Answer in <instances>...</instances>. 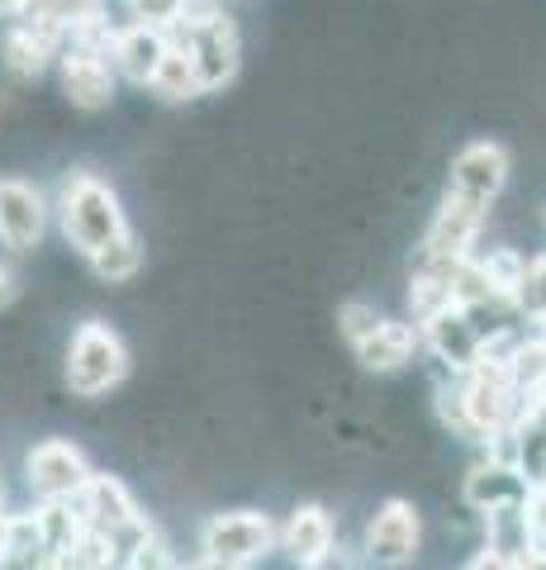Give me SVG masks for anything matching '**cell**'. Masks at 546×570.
Wrapping results in <instances>:
<instances>
[{"label":"cell","mask_w":546,"mask_h":570,"mask_svg":"<svg viewBox=\"0 0 546 570\" xmlns=\"http://www.w3.org/2000/svg\"><path fill=\"white\" fill-rule=\"evenodd\" d=\"M176 48H186L200 67V81L205 91H219V86L234 81L238 58H242V43H238V29L234 20L219 10V6H200L190 10L181 24H176Z\"/></svg>","instance_id":"obj_3"},{"label":"cell","mask_w":546,"mask_h":570,"mask_svg":"<svg viewBox=\"0 0 546 570\" xmlns=\"http://www.w3.org/2000/svg\"><path fill=\"white\" fill-rule=\"evenodd\" d=\"M143 266H148V247L138 234H125L119 243H110L105 253L91 257V272L100 285H129V281H138Z\"/></svg>","instance_id":"obj_21"},{"label":"cell","mask_w":546,"mask_h":570,"mask_svg":"<svg viewBox=\"0 0 546 570\" xmlns=\"http://www.w3.org/2000/svg\"><path fill=\"white\" fill-rule=\"evenodd\" d=\"M58 81H62V96H67V105H72V110L96 115V110H110V105H115V81H119V71L110 67V58H100V52L62 48V58H58Z\"/></svg>","instance_id":"obj_11"},{"label":"cell","mask_w":546,"mask_h":570,"mask_svg":"<svg viewBox=\"0 0 546 570\" xmlns=\"http://www.w3.org/2000/svg\"><path fill=\"white\" fill-rule=\"evenodd\" d=\"M280 547L299 561V570H314L319 561L332 557V547H338V523H332V513L324 504H299L290 513L286 532H280Z\"/></svg>","instance_id":"obj_17"},{"label":"cell","mask_w":546,"mask_h":570,"mask_svg":"<svg viewBox=\"0 0 546 570\" xmlns=\"http://www.w3.org/2000/svg\"><path fill=\"white\" fill-rule=\"evenodd\" d=\"M423 547V513L414 499L404 494H390L380 499L376 513L366 519V532H361V557L371 570H399L418 557Z\"/></svg>","instance_id":"obj_5"},{"label":"cell","mask_w":546,"mask_h":570,"mask_svg":"<svg viewBox=\"0 0 546 570\" xmlns=\"http://www.w3.org/2000/svg\"><path fill=\"white\" fill-rule=\"evenodd\" d=\"M508 186V148L499 138H470L461 153L451 157L447 171V190L461 195V200L489 209Z\"/></svg>","instance_id":"obj_8"},{"label":"cell","mask_w":546,"mask_h":570,"mask_svg":"<svg viewBox=\"0 0 546 570\" xmlns=\"http://www.w3.org/2000/svg\"><path fill=\"white\" fill-rule=\"evenodd\" d=\"M167 52H171V33L152 29V24H125L110 48V67L133 86H152V77L167 62Z\"/></svg>","instance_id":"obj_15"},{"label":"cell","mask_w":546,"mask_h":570,"mask_svg":"<svg viewBox=\"0 0 546 570\" xmlns=\"http://www.w3.org/2000/svg\"><path fill=\"white\" fill-rule=\"evenodd\" d=\"M518 570H546V547H537V551H533V557H527V561H523Z\"/></svg>","instance_id":"obj_26"},{"label":"cell","mask_w":546,"mask_h":570,"mask_svg":"<svg viewBox=\"0 0 546 570\" xmlns=\"http://www.w3.org/2000/svg\"><path fill=\"white\" fill-rule=\"evenodd\" d=\"M125 6L133 14V24H152L162 33H171L190 14V0H125Z\"/></svg>","instance_id":"obj_22"},{"label":"cell","mask_w":546,"mask_h":570,"mask_svg":"<svg viewBox=\"0 0 546 570\" xmlns=\"http://www.w3.org/2000/svg\"><path fill=\"white\" fill-rule=\"evenodd\" d=\"M461 570H466V566H461Z\"/></svg>","instance_id":"obj_28"},{"label":"cell","mask_w":546,"mask_h":570,"mask_svg":"<svg viewBox=\"0 0 546 570\" xmlns=\"http://www.w3.org/2000/svg\"><path fill=\"white\" fill-rule=\"evenodd\" d=\"M77 504H81V513H77L81 528H91L96 538H115V532H125L129 523L143 519V513H138V504L129 499V490L119 485L115 475H96Z\"/></svg>","instance_id":"obj_16"},{"label":"cell","mask_w":546,"mask_h":570,"mask_svg":"<svg viewBox=\"0 0 546 570\" xmlns=\"http://www.w3.org/2000/svg\"><path fill=\"white\" fill-rule=\"evenodd\" d=\"M62 376H67V390H72L77 400H100V395H110L115 385H125L129 347H125V337H119V328L105 324V318L77 324L72 337H67Z\"/></svg>","instance_id":"obj_2"},{"label":"cell","mask_w":546,"mask_h":570,"mask_svg":"<svg viewBox=\"0 0 546 570\" xmlns=\"http://www.w3.org/2000/svg\"><path fill=\"white\" fill-rule=\"evenodd\" d=\"M58 219H62V238L77 247V253L91 262L96 253H105L110 243H119L125 234H133L125 219V205L119 195L91 171H72L58 190Z\"/></svg>","instance_id":"obj_1"},{"label":"cell","mask_w":546,"mask_h":570,"mask_svg":"<svg viewBox=\"0 0 546 570\" xmlns=\"http://www.w3.org/2000/svg\"><path fill=\"white\" fill-rule=\"evenodd\" d=\"M380 318L385 314L371 305V299H343V305H338V333L347 337L351 347H357L361 337H371L380 328Z\"/></svg>","instance_id":"obj_23"},{"label":"cell","mask_w":546,"mask_h":570,"mask_svg":"<svg viewBox=\"0 0 546 570\" xmlns=\"http://www.w3.org/2000/svg\"><path fill=\"white\" fill-rule=\"evenodd\" d=\"M24 480H29V490L39 504H77L86 494V485L96 480V471L77 442L48 438L24 456Z\"/></svg>","instance_id":"obj_6"},{"label":"cell","mask_w":546,"mask_h":570,"mask_svg":"<svg viewBox=\"0 0 546 570\" xmlns=\"http://www.w3.org/2000/svg\"><path fill=\"white\" fill-rule=\"evenodd\" d=\"M62 48H67V33L52 29L48 20H39V14L14 20L6 29V43H0L6 67L14 71V77H39V71H48L52 58H62Z\"/></svg>","instance_id":"obj_14"},{"label":"cell","mask_w":546,"mask_h":570,"mask_svg":"<svg viewBox=\"0 0 546 570\" xmlns=\"http://www.w3.org/2000/svg\"><path fill=\"white\" fill-rule=\"evenodd\" d=\"M351 352H357L361 371H371V376H395V371L414 366L418 352H428V347H423V328L414 324V318H390L385 314L380 328L371 337H361Z\"/></svg>","instance_id":"obj_13"},{"label":"cell","mask_w":546,"mask_h":570,"mask_svg":"<svg viewBox=\"0 0 546 570\" xmlns=\"http://www.w3.org/2000/svg\"><path fill=\"white\" fill-rule=\"evenodd\" d=\"M475 262H480V272H485V281H489V291H495V299H504V305H518L533 257L518 253V247H480V253H475Z\"/></svg>","instance_id":"obj_19"},{"label":"cell","mask_w":546,"mask_h":570,"mask_svg":"<svg viewBox=\"0 0 546 570\" xmlns=\"http://www.w3.org/2000/svg\"><path fill=\"white\" fill-rule=\"evenodd\" d=\"M518 314L527 318V324H542V318H546V253H537L533 266H527V285L518 295Z\"/></svg>","instance_id":"obj_24"},{"label":"cell","mask_w":546,"mask_h":570,"mask_svg":"<svg viewBox=\"0 0 546 570\" xmlns=\"http://www.w3.org/2000/svg\"><path fill=\"white\" fill-rule=\"evenodd\" d=\"M276 547V523L261 509H234V513H215L200 532V551L205 566L215 570H248Z\"/></svg>","instance_id":"obj_4"},{"label":"cell","mask_w":546,"mask_h":570,"mask_svg":"<svg viewBox=\"0 0 546 570\" xmlns=\"http://www.w3.org/2000/svg\"><path fill=\"white\" fill-rule=\"evenodd\" d=\"M537 333H542V337H546V318H542V324H537Z\"/></svg>","instance_id":"obj_27"},{"label":"cell","mask_w":546,"mask_h":570,"mask_svg":"<svg viewBox=\"0 0 546 570\" xmlns=\"http://www.w3.org/2000/svg\"><path fill=\"white\" fill-rule=\"evenodd\" d=\"M48 195L33 186V181H20V176H0V247L10 253H33L48 234Z\"/></svg>","instance_id":"obj_10"},{"label":"cell","mask_w":546,"mask_h":570,"mask_svg":"<svg viewBox=\"0 0 546 570\" xmlns=\"http://www.w3.org/2000/svg\"><path fill=\"white\" fill-rule=\"evenodd\" d=\"M423 347L443 362L447 376H466V371H475L485 356V333L475 328V318L461 305H451L447 314H437L423 324Z\"/></svg>","instance_id":"obj_12"},{"label":"cell","mask_w":546,"mask_h":570,"mask_svg":"<svg viewBox=\"0 0 546 570\" xmlns=\"http://www.w3.org/2000/svg\"><path fill=\"white\" fill-rule=\"evenodd\" d=\"M480 532H485V547L495 557L523 566L527 557L537 551V528H533V513L527 509H499V513H485L480 519Z\"/></svg>","instance_id":"obj_18"},{"label":"cell","mask_w":546,"mask_h":570,"mask_svg":"<svg viewBox=\"0 0 546 570\" xmlns=\"http://www.w3.org/2000/svg\"><path fill=\"white\" fill-rule=\"evenodd\" d=\"M14 299H20V281H14V272H10V262L0 257V309H10Z\"/></svg>","instance_id":"obj_25"},{"label":"cell","mask_w":546,"mask_h":570,"mask_svg":"<svg viewBox=\"0 0 546 570\" xmlns=\"http://www.w3.org/2000/svg\"><path fill=\"white\" fill-rule=\"evenodd\" d=\"M148 91H152V96H162L167 105H181V100H196V96H205V81H200V67H196V58H190L186 48H176V43H171L167 62H162V71H157V77H152Z\"/></svg>","instance_id":"obj_20"},{"label":"cell","mask_w":546,"mask_h":570,"mask_svg":"<svg viewBox=\"0 0 546 570\" xmlns=\"http://www.w3.org/2000/svg\"><path fill=\"white\" fill-rule=\"evenodd\" d=\"M485 224H489V209L480 205H470L461 200V195H443V205L433 209V224H428V234H423L418 243V253L414 257H437V262H466L480 253V234H485Z\"/></svg>","instance_id":"obj_7"},{"label":"cell","mask_w":546,"mask_h":570,"mask_svg":"<svg viewBox=\"0 0 546 570\" xmlns=\"http://www.w3.org/2000/svg\"><path fill=\"white\" fill-rule=\"evenodd\" d=\"M537 485L527 480L514 461H499V456H485L475 461L461 480V504L475 513V519H485V513H499V509H527L533 504Z\"/></svg>","instance_id":"obj_9"}]
</instances>
